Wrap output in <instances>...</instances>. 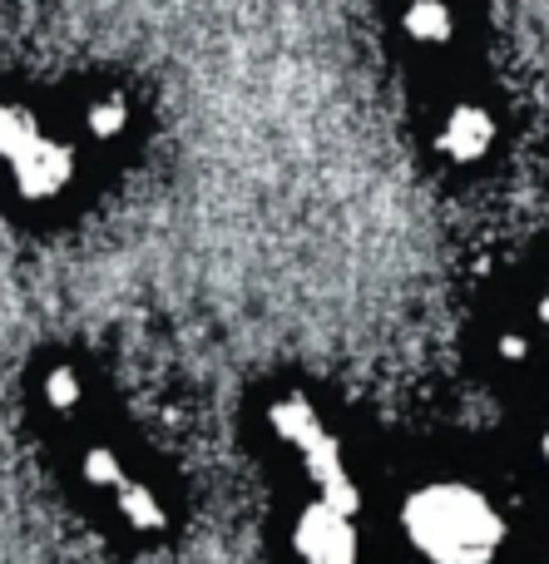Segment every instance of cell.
<instances>
[{"label": "cell", "mask_w": 549, "mask_h": 564, "mask_svg": "<svg viewBox=\"0 0 549 564\" xmlns=\"http://www.w3.org/2000/svg\"><path fill=\"white\" fill-rule=\"evenodd\" d=\"M79 124H85V134L95 144H114V139L129 134V99L114 95V89H99V95H89L79 105Z\"/></svg>", "instance_id": "9"}, {"label": "cell", "mask_w": 549, "mask_h": 564, "mask_svg": "<svg viewBox=\"0 0 549 564\" xmlns=\"http://www.w3.org/2000/svg\"><path fill=\"white\" fill-rule=\"evenodd\" d=\"M267 431H273L283 446H297L307 456V451H317L327 441V426L322 416H317L312 401L303 397H287V401H273V411H267Z\"/></svg>", "instance_id": "6"}, {"label": "cell", "mask_w": 549, "mask_h": 564, "mask_svg": "<svg viewBox=\"0 0 549 564\" xmlns=\"http://www.w3.org/2000/svg\"><path fill=\"white\" fill-rule=\"evenodd\" d=\"M75 149L55 139L30 105L0 99V174L10 178L15 198L50 204L75 184Z\"/></svg>", "instance_id": "2"}, {"label": "cell", "mask_w": 549, "mask_h": 564, "mask_svg": "<svg viewBox=\"0 0 549 564\" xmlns=\"http://www.w3.org/2000/svg\"><path fill=\"white\" fill-rule=\"evenodd\" d=\"M79 480H85L89 490H105V496H114L119 486L129 480V466H124V456H119L114 446H89L85 456H79Z\"/></svg>", "instance_id": "10"}, {"label": "cell", "mask_w": 549, "mask_h": 564, "mask_svg": "<svg viewBox=\"0 0 549 564\" xmlns=\"http://www.w3.org/2000/svg\"><path fill=\"white\" fill-rule=\"evenodd\" d=\"M540 460H545V470H549V426L540 431Z\"/></svg>", "instance_id": "13"}, {"label": "cell", "mask_w": 549, "mask_h": 564, "mask_svg": "<svg viewBox=\"0 0 549 564\" xmlns=\"http://www.w3.org/2000/svg\"><path fill=\"white\" fill-rule=\"evenodd\" d=\"M402 535L421 564H495L505 520L485 490L465 480H426L402 506Z\"/></svg>", "instance_id": "1"}, {"label": "cell", "mask_w": 549, "mask_h": 564, "mask_svg": "<svg viewBox=\"0 0 549 564\" xmlns=\"http://www.w3.org/2000/svg\"><path fill=\"white\" fill-rule=\"evenodd\" d=\"M114 510H119V520H124L129 530H139V535H154V530L168 525L164 496H158L149 480H134V476H129L124 486L114 490Z\"/></svg>", "instance_id": "7"}, {"label": "cell", "mask_w": 549, "mask_h": 564, "mask_svg": "<svg viewBox=\"0 0 549 564\" xmlns=\"http://www.w3.org/2000/svg\"><path fill=\"white\" fill-rule=\"evenodd\" d=\"M293 560L297 564H362V535L352 510L332 500H307L293 516Z\"/></svg>", "instance_id": "3"}, {"label": "cell", "mask_w": 549, "mask_h": 564, "mask_svg": "<svg viewBox=\"0 0 549 564\" xmlns=\"http://www.w3.org/2000/svg\"><path fill=\"white\" fill-rule=\"evenodd\" d=\"M89 387H85V371L75 367V361H50L45 377H40V401H45L50 416L69 421L79 416V406H85Z\"/></svg>", "instance_id": "8"}, {"label": "cell", "mask_w": 549, "mask_h": 564, "mask_svg": "<svg viewBox=\"0 0 549 564\" xmlns=\"http://www.w3.org/2000/svg\"><path fill=\"white\" fill-rule=\"evenodd\" d=\"M535 317H540V322H545V327H549V288H545V297H540V302H535Z\"/></svg>", "instance_id": "12"}, {"label": "cell", "mask_w": 549, "mask_h": 564, "mask_svg": "<svg viewBox=\"0 0 549 564\" xmlns=\"http://www.w3.org/2000/svg\"><path fill=\"white\" fill-rule=\"evenodd\" d=\"M525 357H530V337H525V332H501V337H495V361L520 367Z\"/></svg>", "instance_id": "11"}, {"label": "cell", "mask_w": 549, "mask_h": 564, "mask_svg": "<svg viewBox=\"0 0 549 564\" xmlns=\"http://www.w3.org/2000/svg\"><path fill=\"white\" fill-rule=\"evenodd\" d=\"M495 139H501V124H495V115L485 105H475V99L451 105L441 115V124H436V149H441L446 164H481L495 149Z\"/></svg>", "instance_id": "4"}, {"label": "cell", "mask_w": 549, "mask_h": 564, "mask_svg": "<svg viewBox=\"0 0 549 564\" xmlns=\"http://www.w3.org/2000/svg\"><path fill=\"white\" fill-rule=\"evenodd\" d=\"M396 25H402L411 50L441 55V50H451L455 40H461V6H455V0H406Z\"/></svg>", "instance_id": "5"}]
</instances>
